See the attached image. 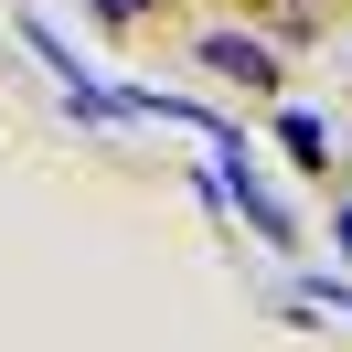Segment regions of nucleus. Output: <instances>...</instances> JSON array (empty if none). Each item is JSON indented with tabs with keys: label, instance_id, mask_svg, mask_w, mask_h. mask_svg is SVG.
Listing matches in <instances>:
<instances>
[{
	"label": "nucleus",
	"instance_id": "5",
	"mask_svg": "<svg viewBox=\"0 0 352 352\" xmlns=\"http://www.w3.org/2000/svg\"><path fill=\"white\" fill-rule=\"evenodd\" d=\"M342 256H352V214H342Z\"/></svg>",
	"mask_w": 352,
	"mask_h": 352
},
{
	"label": "nucleus",
	"instance_id": "3",
	"mask_svg": "<svg viewBox=\"0 0 352 352\" xmlns=\"http://www.w3.org/2000/svg\"><path fill=\"white\" fill-rule=\"evenodd\" d=\"M278 150L320 171V160H331V139H320V118H309V107H288V118H278Z\"/></svg>",
	"mask_w": 352,
	"mask_h": 352
},
{
	"label": "nucleus",
	"instance_id": "1",
	"mask_svg": "<svg viewBox=\"0 0 352 352\" xmlns=\"http://www.w3.org/2000/svg\"><path fill=\"white\" fill-rule=\"evenodd\" d=\"M214 160H224V192H235V203H245V224H256V235H267V245H288V235H299V224H288V214H278V192H267V182H256V171H245V150H235V129H224V139H214Z\"/></svg>",
	"mask_w": 352,
	"mask_h": 352
},
{
	"label": "nucleus",
	"instance_id": "2",
	"mask_svg": "<svg viewBox=\"0 0 352 352\" xmlns=\"http://www.w3.org/2000/svg\"><path fill=\"white\" fill-rule=\"evenodd\" d=\"M203 65H224L235 86H278V54H267L256 32H214V43H203Z\"/></svg>",
	"mask_w": 352,
	"mask_h": 352
},
{
	"label": "nucleus",
	"instance_id": "4",
	"mask_svg": "<svg viewBox=\"0 0 352 352\" xmlns=\"http://www.w3.org/2000/svg\"><path fill=\"white\" fill-rule=\"evenodd\" d=\"M96 11H107V22H139V0H96Z\"/></svg>",
	"mask_w": 352,
	"mask_h": 352
}]
</instances>
